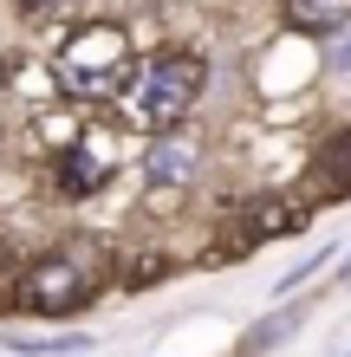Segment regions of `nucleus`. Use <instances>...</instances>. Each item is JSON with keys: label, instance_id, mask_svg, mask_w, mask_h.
<instances>
[{"label": "nucleus", "instance_id": "nucleus-3", "mask_svg": "<svg viewBox=\"0 0 351 357\" xmlns=\"http://www.w3.org/2000/svg\"><path fill=\"white\" fill-rule=\"evenodd\" d=\"M105 260H111V254H105L98 241L72 234V241L33 254L27 266L13 273L7 305H13V312H33V319H72V312H85V305L98 299V286H105Z\"/></svg>", "mask_w": 351, "mask_h": 357}, {"label": "nucleus", "instance_id": "nucleus-9", "mask_svg": "<svg viewBox=\"0 0 351 357\" xmlns=\"http://www.w3.org/2000/svg\"><path fill=\"white\" fill-rule=\"evenodd\" d=\"M274 7H280V26L299 39H325L332 26L351 20V0H274Z\"/></svg>", "mask_w": 351, "mask_h": 357}, {"label": "nucleus", "instance_id": "nucleus-10", "mask_svg": "<svg viewBox=\"0 0 351 357\" xmlns=\"http://www.w3.org/2000/svg\"><path fill=\"white\" fill-rule=\"evenodd\" d=\"M299 325H306V305H293V299H280L274 312H267V319H254V325L241 331V351H247V357H260V351H280V344L293 338Z\"/></svg>", "mask_w": 351, "mask_h": 357}, {"label": "nucleus", "instance_id": "nucleus-15", "mask_svg": "<svg viewBox=\"0 0 351 357\" xmlns=\"http://www.w3.org/2000/svg\"><path fill=\"white\" fill-rule=\"evenodd\" d=\"M338 286H345V292H351V254H345V266H338Z\"/></svg>", "mask_w": 351, "mask_h": 357}, {"label": "nucleus", "instance_id": "nucleus-2", "mask_svg": "<svg viewBox=\"0 0 351 357\" xmlns=\"http://www.w3.org/2000/svg\"><path fill=\"white\" fill-rule=\"evenodd\" d=\"M52 78L59 91L72 104H85V111H105L130 91L137 78V39L124 20H78V26L59 39L52 52Z\"/></svg>", "mask_w": 351, "mask_h": 357}, {"label": "nucleus", "instance_id": "nucleus-4", "mask_svg": "<svg viewBox=\"0 0 351 357\" xmlns=\"http://www.w3.org/2000/svg\"><path fill=\"white\" fill-rule=\"evenodd\" d=\"M313 195L306 188H260L254 202H241L234 215H221L228 221V234H221V247L215 254H254V247H267V241H286V234H306L319 215H313Z\"/></svg>", "mask_w": 351, "mask_h": 357}, {"label": "nucleus", "instance_id": "nucleus-5", "mask_svg": "<svg viewBox=\"0 0 351 357\" xmlns=\"http://www.w3.org/2000/svg\"><path fill=\"white\" fill-rule=\"evenodd\" d=\"M137 176H143V188H150V195H189V188L209 176V143L195 137V123L163 130V137H143Z\"/></svg>", "mask_w": 351, "mask_h": 357}, {"label": "nucleus", "instance_id": "nucleus-12", "mask_svg": "<svg viewBox=\"0 0 351 357\" xmlns=\"http://www.w3.org/2000/svg\"><path fill=\"white\" fill-rule=\"evenodd\" d=\"M313 46H319V72L332 78V85H351V20L332 26L325 39H313Z\"/></svg>", "mask_w": 351, "mask_h": 357}, {"label": "nucleus", "instance_id": "nucleus-1", "mask_svg": "<svg viewBox=\"0 0 351 357\" xmlns=\"http://www.w3.org/2000/svg\"><path fill=\"white\" fill-rule=\"evenodd\" d=\"M215 66L195 46H156L150 59H137V78L124 91V123L143 137L182 130V123L202 117V98H209Z\"/></svg>", "mask_w": 351, "mask_h": 357}, {"label": "nucleus", "instance_id": "nucleus-14", "mask_svg": "<svg viewBox=\"0 0 351 357\" xmlns=\"http://www.w3.org/2000/svg\"><path fill=\"white\" fill-rule=\"evenodd\" d=\"M13 7H20V20H27V26H39V20H59L72 0H13Z\"/></svg>", "mask_w": 351, "mask_h": 357}, {"label": "nucleus", "instance_id": "nucleus-11", "mask_svg": "<svg viewBox=\"0 0 351 357\" xmlns=\"http://www.w3.org/2000/svg\"><path fill=\"white\" fill-rule=\"evenodd\" d=\"M7 351L13 357H78V351H91L85 331H59V338H27V331H7Z\"/></svg>", "mask_w": 351, "mask_h": 357}, {"label": "nucleus", "instance_id": "nucleus-7", "mask_svg": "<svg viewBox=\"0 0 351 357\" xmlns=\"http://www.w3.org/2000/svg\"><path fill=\"white\" fill-rule=\"evenodd\" d=\"M52 98H66V91H59V78H52L46 59H33V52H0V104L46 111Z\"/></svg>", "mask_w": 351, "mask_h": 357}, {"label": "nucleus", "instance_id": "nucleus-13", "mask_svg": "<svg viewBox=\"0 0 351 357\" xmlns=\"http://www.w3.org/2000/svg\"><path fill=\"white\" fill-rule=\"evenodd\" d=\"M325 260H338V241H319V247H313V254H306L299 266H286L280 280H274V292H280V299H293V292H299L306 280H313V273H319Z\"/></svg>", "mask_w": 351, "mask_h": 357}, {"label": "nucleus", "instance_id": "nucleus-6", "mask_svg": "<svg viewBox=\"0 0 351 357\" xmlns=\"http://www.w3.org/2000/svg\"><path fill=\"white\" fill-rule=\"evenodd\" d=\"M117 176V162L98 150V137L91 130H78L66 150H52L46 156V182H52V195L59 202H91V195H105Z\"/></svg>", "mask_w": 351, "mask_h": 357}, {"label": "nucleus", "instance_id": "nucleus-8", "mask_svg": "<svg viewBox=\"0 0 351 357\" xmlns=\"http://www.w3.org/2000/svg\"><path fill=\"white\" fill-rule=\"evenodd\" d=\"M299 188H306L313 202H345V195H351V123H338V130L313 150Z\"/></svg>", "mask_w": 351, "mask_h": 357}]
</instances>
